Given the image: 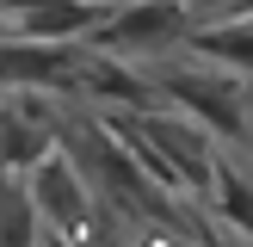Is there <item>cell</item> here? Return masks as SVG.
<instances>
[{
  "label": "cell",
  "instance_id": "cell-4",
  "mask_svg": "<svg viewBox=\"0 0 253 247\" xmlns=\"http://www.w3.org/2000/svg\"><path fill=\"white\" fill-rule=\"evenodd\" d=\"M81 49L74 43H43V37H0V86L12 93H74Z\"/></svg>",
  "mask_w": 253,
  "mask_h": 247
},
{
  "label": "cell",
  "instance_id": "cell-12",
  "mask_svg": "<svg viewBox=\"0 0 253 247\" xmlns=\"http://www.w3.org/2000/svg\"><path fill=\"white\" fill-rule=\"evenodd\" d=\"M37 247H68V241H62V235L49 229V235H37Z\"/></svg>",
  "mask_w": 253,
  "mask_h": 247
},
{
  "label": "cell",
  "instance_id": "cell-2",
  "mask_svg": "<svg viewBox=\"0 0 253 247\" xmlns=\"http://www.w3.org/2000/svg\"><path fill=\"white\" fill-rule=\"evenodd\" d=\"M161 99H173L179 111H192V124L216 130L222 142H247L253 136V111H247V86L241 74H210V68H173L155 81Z\"/></svg>",
  "mask_w": 253,
  "mask_h": 247
},
{
  "label": "cell",
  "instance_id": "cell-9",
  "mask_svg": "<svg viewBox=\"0 0 253 247\" xmlns=\"http://www.w3.org/2000/svg\"><path fill=\"white\" fill-rule=\"evenodd\" d=\"M37 235H43V216H37L25 179L0 173V247H37Z\"/></svg>",
  "mask_w": 253,
  "mask_h": 247
},
{
  "label": "cell",
  "instance_id": "cell-5",
  "mask_svg": "<svg viewBox=\"0 0 253 247\" xmlns=\"http://www.w3.org/2000/svg\"><path fill=\"white\" fill-rule=\"evenodd\" d=\"M136 118H142V130L161 142V155L179 167L185 192H210V185H216V155H210V142H204V124H192V118H148V111H136Z\"/></svg>",
  "mask_w": 253,
  "mask_h": 247
},
{
  "label": "cell",
  "instance_id": "cell-8",
  "mask_svg": "<svg viewBox=\"0 0 253 247\" xmlns=\"http://www.w3.org/2000/svg\"><path fill=\"white\" fill-rule=\"evenodd\" d=\"M185 37H192V56L222 62L229 74H247L253 81V19H216V25L185 31Z\"/></svg>",
  "mask_w": 253,
  "mask_h": 247
},
{
  "label": "cell",
  "instance_id": "cell-10",
  "mask_svg": "<svg viewBox=\"0 0 253 247\" xmlns=\"http://www.w3.org/2000/svg\"><path fill=\"white\" fill-rule=\"evenodd\" d=\"M216 210H222V222H229L241 241H253V185L241 179V173L229 167V161H216Z\"/></svg>",
  "mask_w": 253,
  "mask_h": 247
},
{
  "label": "cell",
  "instance_id": "cell-1",
  "mask_svg": "<svg viewBox=\"0 0 253 247\" xmlns=\"http://www.w3.org/2000/svg\"><path fill=\"white\" fill-rule=\"evenodd\" d=\"M25 192H31L43 229H56L68 247H99V241H105V229H99V216H93V210H99L93 179L74 167L68 148H49V155L25 173Z\"/></svg>",
  "mask_w": 253,
  "mask_h": 247
},
{
  "label": "cell",
  "instance_id": "cell-7",
  "mask_svg": "<svg viewBox=\"0 0 253 247\" xmlns=\"http://www.w3.org/2000/svg\"><path fill=\"white\" fill-rule=\"evenodd\" d=\"M99 19H105L99 0H37V6L12 12V31L19 37H43V43H74V37H86Z\"/></svg>",
  "mask_w": 253,
  "mask_h": 247
},
{
  "label": "cell",
  "instance_id": "cell-13",
  "mask_svg": "<svg viewBox=\"0 0 253 247\" xmlns=\"http://www.w3.org/2000/svg\"><path fill=\"white\" fill-rule=\"evenodd\" d=\"M99 6H111V0H99Z\"/></svg>",
  "mask_w": 253,
  "mask_h": 247
},
{
  "label": "cell",
  "instance_id": "cell-3",
  "mask_svg": "<svg viewBox=\"0 0 253 247\" xmlns=\"http://www.w3.org/2000/svg\"><path fill=\"white\" fill-rule=\"evenodd\" d=\"M192 31L185 0H111L105 19L93 25V49L99 56H161Z\"/></svg>",
  "mask_w": 253,
  "mask_h": 247
},
{
  "label": "cell",
  "instance_id": "cell-11",
  "mask_svg": "<svg viewBox=\"0 0 253 247\" xmlns=\"http://www.w3.org/2000/svg\"><path fill=\"white\" fill-rule=\"evenodd\" d=\"M25 6H37V0H0V19H12V12H25Z\"/></svg>",
  "mask_w": 253,
  "mask_h": 247
},
{
  "label": "cell",
  "instance_id": "cell-6",
  "mask_svg": "<svg viewBox=\"0 0 253 247\" xmlns=\"http://www.w3.org/2000/svg\"><path fill=\"white\" fill-rule=\"evenodd\" d=\"M74 93H86L93 105H118V111H136L155 99V81H142V74H130V62L118 56H81V68H74Z\"/></svg>",
  "mask_w": 253,
  "mask_h": 247
}]
</instances>
